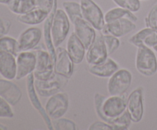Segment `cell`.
I'll return each instance as SVG.
<instances>
[{
	"instance_id": "30",
	"label": "cell",
	"mask_w": 157,
	"mask_h": 130,
	"mask_svg": "<svg viewBox=\"0 0 157 130\" xmlns=\"http://www.w3.org/2000/svg\"><path fill=\"white\" fill-rule=\"evenodd\" d=\"M117 6L128 9L133 12H137L141 8L140 0H112Z\"/></svg>"
},
{
	"instance_id": "27",
	"label": "cell",
	"mask_w": 157,
	"mask_h": 130,
	"mask_svg": "<svg viewBox=\"0 0 157 130\" xmlns=\"http://www.w3.org/2000/svg\"><path fill=\"white\" fill-rule=\"evenodd\" d=\"M131 122L130 115L126 110L121 116L112 119L110 125L113 126V130H127L130 128Z\"/></svg>"
},
{
	"instance_id": "26",
	"label": "cell",
	"mask_w": 157,
	"mask_h": 130,
	"mask_svg": "<svg viewBox=\"0 0 157 130\" xmlns=\"http://www.w3.org/2000/svg\"><path fill=\"white\" fill-rule=\"evenodd\" d=\"M62 6L72 24L78 18L83 17L80 2L76 1H64L62 2Z\"/></svg>"
},
{
	"instance_id": "17",
	"label": "cell",
	"mask_w": 157,
	"mask_h": 130,
	"mask_svg": "<svg viewBox=\"0 0 157 130\" xmlns=\"http://www.w3.org/2000/svg\"><path fill=\"white\" fill-rule=\"evenodd\" d=\"M0 96L6 99L12 106L17 105L22 97L20 87L12 80L0 78Z\"/></svg>"
},
{
	"instance_id": "36",
	"label": "cell",
	"mask_w": 157,
	"mask_h": 130,
	"mask_svg": "<svg viewBox=\"0 0 157 130\" xmlns=\"http://www.w3.org/2000/svg\"><path fill=\"white\" fill-rule=\"evenodd\" d=\"M11 0H0V4H2V5H6L7 6L8 4L9 3Z\"/></svg>"
},
{
	"instance_id": "8",
	"label": "cell",
	"mask_w": 157,
	"mask_h": 130,
	"mask_svg": "<svg viewBox=\"0 0 157 130\" xmlns=\"http://www.w3.org/2000/svg\"><path fill=\"white\" fill-rule=\"evenodd\" d=\"M144 88L138 87L127 97V111L132 122L138 123L143 119L144 114Z\"/></svg>"
},
{
	"instance_id": "10",
	"label": "cell",
	"mask_w": 157,
	"mask_h": 130,
	"mask_svg": "<svg viewBox=\"0 0 157 130\" xmlns=\"http://www.w3.org/2000/svg\"><path fill=\"white\" fill-rule=\"evenodd\" d=\"M36 67V53L34 50L20 51L16 56V77L20 80L33 73Z\"/></svg>"
},
{
	"instance_id": "32",
	"label": "cell",
	"mask_w": 157,
	"mask_h": 130,
	"mask_svg": "<svg viewBox=\"0 0 157 130\" xmlns=\"http://www.w3.org/2000/svg\"><path fill=\"white\" fill-rule=\"evenodd\" d=\"M14 117V112L12 106L0 96V118L3 119H12Z\"/></svg>"
},
{
	"instance_id": "4",
	"label": "cell",
	"mask_w": 157,
	"mask_h": 130,
	"mask_svg": "<svg viewBox=\"0 0 157 130\" xmlns=\"http://www.w3.org/2000/svg\"><path fill=\"white\" fill-rule=\"evenodd\" d=\"M36 53V67L33 72L35 80H47L56 75L55 71V61L47 50L40 49Z\"/></svg>"
},
{
	"instance_id": "16",
	"label": "cell",
	"mask_w": 157,
	"mask_h": 130,
	"mask_svg": "<svg viewBox=\"0 0 157 130\" xmlns=\"http://www.w3.org/2000/svg\"><path fill=\"white\" fill-rule=\"evenodd\" d=\"M73 25L75 35L82 41L85 48L88 49L98 36L97 30L83 17L77 18L73 23Z\"/></svg>"
},
{
	"instance_id": "19",
	"label": "cell",
	"mask_w": 157,
	"mask_h": 130,
	"mask_svg": "<svg viewBox=\"0 0 157 130\" xmlns=\"http://www.w3.org/2000/svg\"><path fill=\"white\" fill-rule=\"evenodd\" d=\"M66 47L67 53L75 64H81L84 61L87 49L75 32L69 36Z\"/></svg>"
},
{
	"instance_id": "21",
	"label": "cell",
	"mask_w": 157,
	"mask_h": 130,
	"mask_svg": "<svg viewBox=\"0 0 157 130\" xmlns=\"http://www.w3.org/2000/svg\"><path fill=\"white\" fill-rule=\"evenodd\" d=\"M119 69V64L113 58H108L101 64L96 65H90L89 72L94 76L101 78H109Z\"/></svg>"
},
{
	"instance_id": "33",
	"label": "cell",
	"mask_w": 157,
	"mask_h": 130,
	"mask_svg": "<svg viewBox=\"0 0 157 130\" xmlns=\"http://www.w3.org/2000/svg\"><path fill=\"white\" fill-rule=\"evenodd\" d=\"M89 130H113L110 123L104 121H95L88 127Z\"/></svg>"
},
{
	"instance_id": "6",
	"label": "cell",
	"mask_w": 157,
	"mask_h": 130,
	"mask_svg": "<svg viewBox=\"0 0 157 130\" xmlns=\"http://www.w3.org/2000/svg\"><path fill=\"white\" fill-rule=\"evenodd\" d=\"M82 16L97 31L101 32L105 25L104 14L94 0H80Z\"/></svg>"
},
{
	"instance_id": "31",
	"label": "cell",
	"mask_w": 157,
	"mask_h": 130,
	"mask_svg": "<svg viewBox=\"0 0 157 130\" xmlns=\"http://www.w3.org/2000/svg\"><path fill=\"white\" fill-rule=\"evenodd\" d=\"M146 27L157 30V3L153 5L145 18Z\"/></svg>"
},
{
	"instance_id": "5",
	"label": "cell",
	"mask_w": 157,
	"mask_h": 130,
	"mask_svg": "<svg viewBox=\"0 0 157 130\" xmlns=\"http://www.w3.org/2000/svg\"><path fill=\"white\" fill-rule=\"evenodd\" d=\"M133 81V75L127 68H119L109 77L107 90L110 95H124Z\"/></svg>"
},
{
	"instance_id": "13",
	"label": "cell",
	"mask_w": 157,
	"mask_h": 130,
	"mask_svg": "<svg viewBox=\"0 0 157 130\" xmlns=\"http://www.w3.org/2000/svg\"><path fill=\"white\" fill-rule=\"evenodd\" d=\"M109 57L107 47L104 43L102 35L97 36L93 44L87 49L85 60L89 66L96 65L104 62Z\"/></svg>"
},
{
	"instance_id": "2",
	"label": "cell",
	"mask_w": 157,
	"mask_h": 130,
	"mask_svg": "<svg viewBox=\"0 0 157 130\" xmlns=\"http://www.w3.org/2000/svg\"><path fill=\"white\" fill-rule=\"evenodd\" d=\"M135 67L141 75L147 77L153 76L157 72V58L151 47L141 46L137 47Z\"/></svg>"
},
{
	"instance_id": "22",
	"label": "cell",
	"mask_w": 157,
	"mask_h": 130,
	"mask_svg": "<svg viewBox=\"0 0 157 130\" xmlns=\"http://www.w3.org/2000/svg\"><path fill=\"white\" fill-rule=\"evenodd\" d=\"M48 16V12L38 8H35L27 13L17 15L16 19L21 24H28V25H36L44 22Z\"/></svg>"
},
{
	"instance_id": "15",
	"label": "cell",
	"mask_w": 157,
	"mask_h": 130,
	"mask_svg": "<svg viewBox=\"0 0 157 130\" xmlns=\"http://www.w3.org/2000/svg\"><path fill=\"white\" fill-rule=\"evenodd\" d=\"M43 37V31L38 27H29L23 31L18 38L20 51L32 50L39 44Z\"/></svg>"
},
{
	"instance_id": "34",
	"label": "cell",
	"mask_w": 157,
	"mask_h": 130,
	"mask_svg": "<svg viewBox=\"0 0 157 130\" xmlns=\"http://www.w3.org/2000/svg\"><path fill=\"white\" fill-rule=\"evenodd\" d=\"M11 25L12 24H11L10 21L0 18V38L7 35Z\"/></svg>"
},
{
	"instance_id": "9",
	"label": "cell",
	"mask_w": 157,
	"mask_h": 130,
	"mask_svg": "<svg viewBox=\"0 0 157 130\" xmlns=\"http://www.w3.org/2000/svg\"><path fill=\"white\" fill-rule=\"evenodd\" d=\"M26 90H27L28 97H29L31 104L41 115L48 129L54 130L52 119L49 117L48 113H46L45 109L42 106L41 100L38 97V93H37L35 87V77H34L33 73L29 74L26 77Z\"/></svg>"
},
{
	"instance_id": "35",
	"label": "cell",
	"mask_w": 157,
	"mask_h": 130,
	"mask_svg": "<svg viewBox=\"0 0 157 130\" xmlns=\"http://www.w3.org/2000/svg\"><path fill=\"white\" fill-rule=\"evenodd\" d=\"M8 129H9V128H8L7 125L0 122V130H8Z\"/></svg>"
},
{
	"instance_id": "20",
	"label": "cell",
	"mask_w": 157,
	"mask_h": 130,
	"mask_svg": "<svg viewBox=\"0 0 157 130\" xmlns=\"http://www.w3.org/2000/svg\"><path fill=\"white\" fill-rule=\"evenodd\" d=\"M0 76L9 80L16 77V56L0 51Z\"/></svg>"
},
{
	"instance_id": "24",
	"label": "cell",
	"mask_w": 157,
	"mask_h": 130,
	"mask_svg": "<svg viewBox=\"0 0 157 130\" xmlns=\"http://www.w3.org/2000/svg\"><path fill=\"white\" fill-rule=\"evenodd\" d=\"M7 6L11 12L17 15L25 14L37 8L36 0H11Z\"/></svg>"
},
{
	"instance_id": "7",
	"label": "cell",
	"mask_w": 157,
	"mask_h": 130,
	"mask_svg": "<svg viewBox=\"0 0 157 130\" xmlns=\"http://www.w3.org/2000/svg\"><path fill=\"white\" fill-rule=\"evenodd\" d=\"M69 96L65 92H58L49 96L44 109L49 117L53 119L63 117L68 110Z\"/></svg>"
},
{
	"instance_id": "11",
	"label": "cell",
	"mask_w": 157,
	"mask_h": 130,
	"mask_svg": "<svg viewBox=\"0 0 157 130\" xmlns=\"http://www.w3.org/2000/svg\"><path fill=\"white\" fill-rule=\"evenodd\" d=\"M55 73L59 76L70 79L75 70V63L71 58L66 48L62 47H58L55 49Z\"/></svg>"
},
{
	"instance_id": "37",
	"label": "cell",
	"mask_w": 157,
	"mask_h": 130,
	"mask_svg": "<svg viewBox=\"0 0 157 130\" xmlns=\"http://www.w3.org/2000/svg\"><path fill=\"white\" fill-rule=\"evenodd\" d=\"M153 50H155V51H156V52H157V43H156V44H155V45H154V46H153Z\"/></svg>"
},
{
	"instance_id": "14",
	"label": "cell",
	"mask_w": 157,
	"mask_h": 130,
	"mask_svg": "<svg viewBox=\"0 0 157 130\" xmlns=\"http://www.w3.org/2000/svg\"><path fill=\"white\" fill-rule=\"evenodd\" d=\"M136 22L129 18H124L112 22L106 23L104 28L101 31L102 35H111L117 38H121L136 29Z\"/></svg>"
},
{
	"instance_id": "25",
	"label": "cell",
	"mask_w": 157,
	"mask_h": 130,
	"mask_svg": "<svg viewBox=\"0 0 157 130\" xmlns=\"http://www.w3.org/2000/svg\"><path fill=\"white\" fill-rule=\"evenodd\" d=\"M0 51L7 52L17 56L20 52L18 40L12 37L4 35L0 38Z\"/></svg>"
},
{
	"instance_id": "12",
	"label": "cell",
	"mask_w": 157,
	"mask_h": 130,
	"mask_svg": "<svg viewBox=\"0 0 157 130\" xmlns=\"http://www.w3.org/2000/svg\"><path fill=\"white\" fill-rule=\"evenodd\" d=\"M67 79L56 74L52 79L39 80L35 79V87L38 95L42 97H49L61 91L67 83Z\"/></svg>"
},
{
	"instance_id": "28",
	"label": "cell",
	"mask_w": 157,
	"mask_h": 130,
	"mask_svg": "<svg viewBox=\"0 0 157 130\" xmlns=\"http://www.w3.org/2000/svg\"><path fill=\"white\" fill-rule=\"evenodd\" d=\"M55 130H76V123L73 120L67 118H58L52 120Z\"/></svg>"
},
{
	"instance_id": "3",
	"label": "cell",
	"mask_w": 157,
	"mask_h": 130,
	"mask_svg": "<svg viewBox=\"0 0 157 130\" xmlns=\"http://www.w3.org/2000/svg\"><path fill=\"white\" fill-rule=\"evenodd\" d=\"M71 21L68 16L62 9H57L52 23L51 35L55 48L59 47L65 41L69 33Z\"/></svg>"
},
{
	"instance_id": "18",
	"label": "cell",
	"mask_w": 157,
	"mask_h": 130,
	"mask_svg": "<svg viewBox=\"0 0 157 130\" xmlns=\"http://www.w3.org/2000/svg\"><path fill=\"white\" fill-rule=\"evenodd\" d=\"M129 43L136 47L146 46L153 48L157 43V30L146 27L132 35L129 38Z\"/></svg>"
},
{
	"instance_id": "23",
	"label": "cell",
	"mask_w": 157,
	"mask_h": 130,
	"mask_svg": "<svg viewBox=\"0 0 157 130\" xmlns=\"http://www.w3.org/2000/svg\"><path fill=\"white\" fill-rule=\"evenodd\" d=\"M127 18L132 20L134 22H136L138 20L136 15H135L134 12L128 10V9H124L117 6V7L112 8L109 9L105 14H104V19L106 23L112 22L116 20L121 19V18Z\"/></svg>"
},
{
	"instance_id": "1",
	"label": "cell",
	"mask_w": 157,
	"mask_h": 130,
	"mask_svg": "<svg viewBox=\"0 0 157 130\" xmlns=\"http://www.w3.org/2000/svg\"><path fill=\"white\" fill-rule=\"evenodd\" d=\"M94 109L101 120L111 123L112 119L127 110V97L124 95L106 96L99 93L94 94Z\"/></svg>"
},
{
	"instance_id": "38",
	"label": "cell",
	"mask_w": 157,
	"mask_h": 130,
	"mask_svg": "<svg viewBox=\"0 0 157 130\" xmlns=\"http://www.w3.org/2000/svg\"><path fill=\"white\" fill-rule=\"evenodd\" d=\"M140 1H148V0H140Z\"/></svg>"
},
{
	"instance_id": "29",
	"label": "cell",
	"mask_w": 157,
	"mask_h": 130,
	"mask_svg": "<svg viewBox=\"0 0 157 130\" xmlns=\"http://www.w3.org/2000/svg\"><path fill=\"white\" fill-rule=\"evenodd\" d=\"M102 36L106 47H107L108 54L110 56L119 48L120 45H121V41H120L119 38L111 35H102Z\"/></svg>"
}]
</instances>
